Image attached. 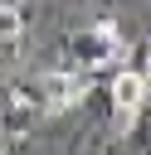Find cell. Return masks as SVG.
I'll use <instances>...</instances> for the list:
<instances>
[{
    "instance_id": "cell-1",
    "label": "cell",
    "mask_w": 151,
    "mask_h": 155,
    "mask_svg": "<svg viewBox=\"0 0 151 155\" xmlns=\"http://www.w3.org/2000/svg\"><path fill=\"white\" fill-rule=\"evenodd\" d=\"M63 48H68L73 73H97L102 63H112V58L122 53V39H117V24L102 19V24H88V29H78V34H68Z\"/></svg>"
},
{
    "instance_id": "cell-2",
    "label": "cell",
    "mask_w": 151,
    "mask_h": 155,
    "mask_svg": "<svg viewBox=\"0 0 151 155\" xmlns=\"http://www.w3.org/2000/svg\"><path fill=\"white\" fill-rule=\"evenodd\" d=\"M107 97H112V107H117L122 116H132V121H136V111L151 102V97H146V73H141V68H122V73L112 78Z\"/></svg>"
},
{
    "instance_id": "cell-3",
    "label": "cell",
    "mask_w": 151,
    "mask_h": 155,
    "mask_svg": "<svg viewBox=\"0 0 151 155\" xmlns=\"http://www.w3.org/2000/svg\"><path fill=\"white\" fill-rule=\"evenodd\" d=\"M39 82H44L49 111H68V107H73V102L88 92V78H83V73H73V68H63V73H44Z\"/></svg>"
},
{
    "instance_id": "cell-4",
    "label": "cell",
    "mask_w": 151,
    "mask_h": 155,
    "mask_svg": "<svg viewBox=\"0 0 151 155\" xmlns=\"http://www.w3.org/2000/svg\"><path fill=\"white\" fill-rule=\"evenodd\" d=\"M132 145H136V155H151V102L136 111V121H132Z\"/></svg>"
},
{
    "instance_id": "cell-5",
    "label": "cell",
    "mask_w": 151,
    "mask_h": 155,
    "mask_svg": "<svg viewBox=\"0 0 151 155\" xmlns=\"http://www.w3.org/2000/svg\"><path fill=\"white\" fill-rule=\"evenodd\" d=\"M19 29H24V15H19V5H10V0H0V44H10V39H19Z\"/></svg>"
}]
</instances>
